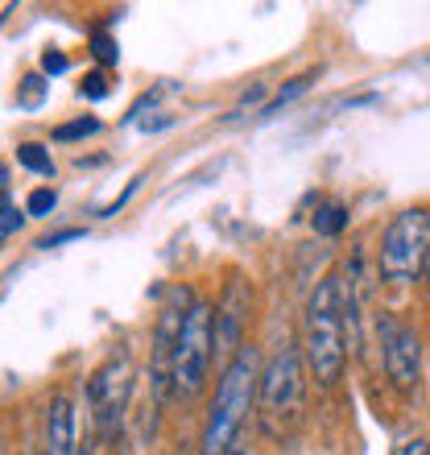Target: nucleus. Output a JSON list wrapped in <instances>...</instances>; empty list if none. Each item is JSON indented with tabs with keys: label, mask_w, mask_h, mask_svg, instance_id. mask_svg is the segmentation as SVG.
Instances as JSON below:
<instances>
[{
	"label": "nucleus",
	"mask_w": 430,
	"mask_h": 455,
	"mask_svg": "<svg viewBox=\"0 0 430 455\" xmlns=\"http://www.w3.org/2000/svg\"><path fill=\"white\" fill-rule=\"evenodd\" d=\"M257 389H261V360H257V347L244 344L219 369L215 394L207 402L203 435H199V455H240L244 427L257 406Z\"/></svg>",
	"instance_id": "1"
},
{
	"label": "nucleus",
	"mask_w": 430,
	"mask_h": 455,
	"mask_svg": "<svg viewBox=\"0 0 430 455\" xmlns=\"http://www.w3.org/2000/svg\"><path fill=\"white\" fill-rule=\"evenodd\" d=\"M302 360L315 385L335 389L347 369V327H344V286L339 274L315 282L311 299L302 307Z\"/></svg>",
	"instance_id": "2"
},
{
	"label": "nucleus",
	"mask_w": 430,
	"mask_h": 455,
	"mask_svg": "<svg viewBox=\"0 0 430 455\" xmlns=\"http://www.w3.org/2000/svg\"><path fill=\"white\" fill-rule=\"evenodd\" d=\"M430 257V207H402L381 232L377 249V277L385 286L418 282Z\"/></svg>",
	"instance_id": "3"
},
{
	"label": "nucleus",
	"mask_w": 430,
	"mask_h": 455,
	"mask_svg": "<svg viewBox=\"0 0 430 455\" xmlns=\"http://www.w3.org/2000/svg\"><path fill=\"white\" fill-rule=\"evenodd\" d=\"M195 307V290L187 282L166 294L162 311H157L154 327V347H149V431H157V410L166 406V397L174 394V347H179L182 323Z\"/></svg>",
	"instance_id": "4"
},
{
	"label": "nucleus",
	"mask_w": 430,
	"mask_h": 455,
	"mask_svg": "<svg viewBox=\"0 0 430 455\" xmlns=\"http://www.w3.org/2000/svg\"><path fill=\"white\" fill-rule=\"evenodd\" d=\"M302 397H307V360L299 344H282L261 369V419L269 431H286L302 414Z\"/></svg>",
	"instance_id": "5"
},
{
	"label": "nucleus",
	"mask_w": 430,
	"mask_h": 455,
	"mask_svg": "<svg viewBox=\"0 0 430 455\" xmlns=\"http://www.w3.org/2000/svg\"><path fill=\"white\" fill-rule=\"evenodd\" d=\"M215 360V302L195 299L187 323H182L179 347H174V397L191 402L203 394L207 372Z\"/></svg>",
	"instance_id": "6"
},
{
	"label": "nucleus",
	"mask_w": 430,
	"mask_h": 455,
	"mask_svg": "<svg viewBox=\"0 0 430 455\" xmlns=\"http://www.w3.org/2000/svg\"><path fill=\"white\" fill-rule=\"evenodd\" d=\"M129 397H132V364H129V352L120 347L116 356L108 360L100 372H92V381H87V402L96 410L100 439L112 451L124 443V410H129Z\"/></svg>",
	"instance_id": "7"
},
{
	"label": "nucleus",
	"mask_w": 430,
	"mask_h": 455,
	"mask_svg": "<svg viewBox=\"0 0 430 455\" xmlns=\"http://www.w3.org/2000/svg\"><path fill=\"white\" fill-rule=\"evenodd\" d=\"M377 336H381V364L385 377L397 394H414L422 385V336L397 315H377Z\"/></svg>",
	"instance_id": "8"
},
{
	"label": "nucleus",
	"mask_w": 430,
	"mask_h": 455,
	"mask_svg": "<svg viewBox=\"0 0 430 455\" xmlns=\"http://www.w3.org/2000/svg\"><path fill=\"white\" fill-rule=\"evenodd\" d=\"M249 311H252V286L240 274H232L224 294H219V302H215V356L224 360V364L244 347Z\"/></svg>",
	"instance_id": "9"
},
{
	"label": "nucleus",
	"mask_w": 430,
	"mask_h": 455,
	"mask_svg": "<svg viewBox=\"0 0 430 455\" xmlns=\"http://www.w3.org/2000/svg\"><path fill=\"white\" fill-rule=\"evenodd\" d=\"M75 402L67 394H54L46 406V455H75Z\"/></svg>",
	"instance_id": "10"
},
{
	"label": "nucleus",
	"mask_w": 430,
	"mask_h": 455,
	"mask_svg": "<svg viewBox=\"0 0 430 455\" xmlns=\"http://www.w3.org/2000/svg\"><path fill=\"white\" fill-rule=\"evenodd\" d=\"M315 79H319V67H315V71H302V75H294V79H290L286 87H277L274 96L265 100L261 108H257V116L261 120H269V116H277V112L286 108V104H294V100L299 96H307V92H311V84Z\"/></svg>",
	"instance_id": "11"
},
{
	"label": "nucleus",
	"mask_w": 430,
	"mask_h": 455,
	"mask_svg": "<svg viewBox=\"0 0 430 455\" xmlns=\"http://www.w3.org/2000/svg\"><path fill=\"white\" fill-rule=\"evenodd\" d=\"M17 166H25L37 179H54V157L42 141H21L17 145Z\"/></svg>",
	"instance_id": "12"
},
{
	"label": "nucleus",
	"mask_w": 430,
	"mask_h": 455,
	"mask_svg": "<svg viewBox=\"0 0 430 455\" xmlns=\"http://www.w3.org/2000/svg\"><path fill=\"white\" fill-rule=\"evenodd\" d=\"M315 232L319 236H339L347 228V204H335V199H327V204L315 207Z\"/></svg>",
	"instance_id": "13"
},
{
	"label": "nucleus",
	"mask_w": 430,
	"mask_h": 455,
	"mask_svg": "<svg viewBox=\"0 0 430 455\" xmlns=\"http://www.w3.org/2000/svg\"><path fill=\"white\" fill-rule=\"evenodd\" d=\"M46 92H50L46 75H25V79H21V92H17V108L37 112L42 104H46Z\"/></svg>",
	"instance_id": "14"
},
{
	"label": "nucleus",
	"mask_w": 430,
	"mask_h": 455,
	"mask_svg": "<svg viewBox=\"0 0 430 455\" xmlns=\"http://www.w3.org/2000/svg\"><path fill=\"white\" fill-rule=\"evenodd\" d=\"M104 129L96 116H79V120H67V124H59V129L50 132L59 145H71V141H84V137H96V132Z\"/></svg>",
	"instance_id": "15"
},
{
	"label": "nucleus",
	"mask_w": 430,
	"mask_h": 455,
	"mask_svg": "<svg viewBox=\"0 0 430 455\" xmlns=\"http://www.w3.org/2000/svg\"><path fill=\"white\" fill-rule=\"evenodd\" d=\"M92 59H96L100 67H116V62H120V46H116V37L108 34L104 25H96V29H92Z\"/></svg>",
	"instance_id": "16"
},
{
	"label": "nucleus",
	"mask_w": 430,
	"mask_h": 455,
	"mask_svg": "<svg viewBox=\"0 0 430 455\" xmlns=\"http://www.w3.org/2000/svg\"><path fill=\"white\" fill-rule=\"evenodd\" d=\"M54 207H59V191H54V187H37V191H29V199H25V216L46 220Z\"/></svg>",
	"instance_id": "17"
},
{
	"label": "nucleus",
	"mask_w": 430,
	"mask_h": 455,
	"mask_svg": "<svg viewBox=\"0 0 430 455\" xmlns=\"http://www.w3.org/2000/svg\"><path fill=\"white\" fill-rule=\"evenodd\" d=\"M108 92H112V84H108L104 71H87L84 84H79V100H92V104H100V100H108Z\"/></svg>",
	"instance_id": "18"
},
{
	"label": "nucleus",
	"mask_w": 430,
	"mask_h": 455,
	"mask_svg": "<svg viewBox=\"0 0 430 455\" xmlns=\"http://www.w3.org/2000/svg\"><path fill=\"white\" fill-rule=\"evenodd\" d=\"M25 220H29V216H25L21 207H12L9 195H0V236H12V232L25 224Z\"/></svg>",
	"instance_id": "19"
},
{
	"label": "nucleus",
	"mask_w": 430,
	"mask_h": 455,
	"mask_svg": "<svg viewBox=\"0 0 430 455\" xmlns=\"http://www.w3.org/2000/svg\"><path fill=\"white\" fill-rule=\"evenodd\" d=\"M71 71V59L62 54V50H42V75L54 79V75H67Z\"/></svg>",
	"instance_id": "20"
},
{
	"label": "nucleus",
	"mask_w": 430,
	"mask_h": 455,
	"mask_svg": "<svg viewBox=\"0 0 430 455\" xmlns=\"http://www.w3.org/2000/svg\"><path fill=\"white\" fill-rule=\"evenodd\" d=\"M71 240H84V228H62L54 236H42L37 240V249H59V244H71Z\"/></svg>",
	"instance_id": "21"
},
{
	"label": "nucleus",
	"mask_w": 430,
	"mask_h": 455,
	"mask_svg": "<svg viewBox=\"0 0 430 455\" xmlns=\"http://www.w3.org/2000/svg\"><path fill=\"white\" fill-rule=\"evenodd\" d=\"M394 455H430V439L426 435H410V439H402L394 447Z\"/></svg>",
	"instance_id": "22"
},
{
	"label": "nucleus",
	"mask_w": 430,
	"mask_h": 455,
	"mask_svg": "<svg viewBox=\"0 0 430 455\" xmlns=\"http://www.w3.org/2000/svg\"><path fill=\"white\" fill-rule=\"evenodd\" d=\"M0 195H9V170L0 166Z\"/></svg>",
	"instance_id": "23"
},
{
	"label": "nucleus",
	"mask_w": 430,
	"mask_h": 455,
	"mask_svg": "<svg viewBox=\"0 0 430 455\" xmlns=\"http://www.w3.org/2000/svg\"><path fill=\"white\" fill-rule=\"evenodd\" d=\"M112 455H132V447H129V439H124V443H120V447H116V451H112Z\"/></svg>",
	"instance_id": "24"
},
{
	"label": "nucleus",
	"mask_w": 430,
	"mask_h": 455,
	"mask_svg": "<svg viewBox=\"0 0 430 455\" xmlns=\"http://www.w3.org/2000/svg\"><path fill=\"white\" fill-rule=\"evenodd\" d=\"M75 455H92V443H87V439H84V443H79V451H75Z\"/></svg>",
	"instance_id": "25"
},
{
	"label": "nucleus",
	"mask_w": 430,
	"mask_h": 455,
	"mask_svg": "<svg viewBox=\"0 0 430 455\" xmlns=\"http://www.w3.org/2000/svg\"><path fill=\"white\" fill-rule=\"evenodd\" d=\"M422 282H426V290H430V257H426V269H422Z\"/></svg>",
	"instance_id": "26"
},
{
	"label": "nucleus",
	"mask_w": 430,
	"mask_h": 455,
	"mask_svg": "<svg viewBox=\"0 0 430 455\" xmlns=\"http://www.w3.org/2000/svg\"><path fill=\"white\" fill-rule=\"evenodd\" d=\"M9 12H12V9H4V12H0V29H4V21H9Z\"/></svg>",
	"instance_id": "27"
}]
</instances>
